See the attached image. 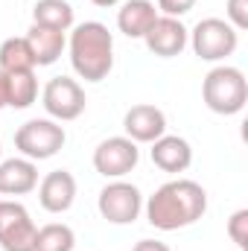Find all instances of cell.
I'll list each match as a JSON object with an SVG mask.
<instances>
[{
    "instance_id": "ac0fdd59",
    "label": "cell",
    "mask_w": 248,
    "mask_h": 251,
    "mask_svg": "<svg viewBox=\"0 0 248 251\" xmlns=\"http://www.w3.org/2000/svg\"><path fill=\"white\" fill-rule=\"evenodd\" d=\"M0 70H3V73L35 70V56H32V47H29L26 35H21V38H6V41L0 44Z\"/></svg>"
},
{
    "instance_id": "6da1fadb",
    "label": "cell",
    "mask_w": 248,
    "mask_h": 251,
    "mask_svg": "<svg viewBox=\"0 0 248 251\" xmlns=\"http://www.w3.org/2000/svg\"><path fill=\"white\" fill-rule=\"evenodd\" d=\"M146 219L158 231H181L207 213V190L193 178H173L143 201Z\"/></svg>"
},
{
    "instance_id": "cb8c5ba5",
    "label": "cell",
    "mask_w": 248,
    "mask_h": 251,
    "mask_svg": "<svg viewBox=\"0 0 248 251\" xmlns=\"http://www.w3.org/2000/svg\"><path fill=\"white\" fill-rule=\"evenodd\" d=\"M131 251H173V249L167 243H161V240H140V243H134Z\"/></svg>"
},
{
    "instance_id": "52a82bcc",
    "label": "cell",
    "mask_w": 248,
    "mask_h": 251,
    "mask_svg": "<svg viewBox=\"0 0 248 251\" xmlns=\"http://www.w3.org/2000/svg\"><path fill=\"white\" fill-rule=\"evenodd\" d=\"M97 207H99V216L105 222H111V225H131L140 216V210H143V193L134 187L131 181L111 178L105 187L99 190Z\"/></svg>"
},
{
    "instance_id": "5bb4252c",
    "label": "cell",
    "mask_w": 248,
    "mask_h": 251,
    "mask_svg": "<svg viewBox=\"0 0 248 251\" xmlns=\"http://www.w3.org/2000/svg\"><path fill=\"white\" fill-rule=\"evenodd\" d=\"M38 187V167L29 158L0 161V196H26Z\"/></svg>"
},
{
    "instance_id": "4fadbf2b",
    "label": "cell",
    "mask_w": 248,
    "mask_h": 251,
    "mask_svg": "<svg viewBox=\"0 0 248 251\" xmlns=\"http://www.w3.org/2000/svg\"><path fill=\"white\" fill-rule=\"evenodd\" d=\"M149 146H152L149 158H152V164L161 173L178 176V173H187L190 164H193V146L187 143L184 137H178V134H161Z\"/></svg>"
},
{
    "instance_id": "277c9868",
    "label": "cell",
    "mask_w": 248,
    "mask_h": 251,
    "mask_svg": "<svg viewBox=\"0 0 248 251\" xmlns=\"http://www.w3.org/2000/svg\"><path fill=\"white\" fill-rule=\"evenodd\" d=\"M187 44L201 62H225L228 56H234L240 44V32L225 18H201L190 29Z\"/></svg>"
},
{
    "instance_id": "8992f818",
    "label": "cell",
    "mask_w": 248,
    "mask_h": 251,
    "mask_svg": "<svg viewBox=\"0 0 248 251\" xmlns=\"http://www.w3.org/2000/svg\"><path fill=\"white\" fill-rule=\"evenodd\" d=\"M41 105L47 111L50 120L56 123H70L76 117L85 114V105H88V97H85V88L70 79V76H53L44 91H41Z\"/></svg>"
},
{
    "instance_id": "9c48e42d",
    "label": "cell",
    "mask_w": 248,
    "mask_h": 251,
    "mask_svg": "<svg viewBox=\"0 0 248 251\" xmlns=\"http://www.w3.org/2000/svg\"><path fill=\"white\" fill-rule=\"evenodd\" d=\"M137 161H140V149L125 134L105 137L94 149V170L105 178H125L137 167Z\"/></svg>"
},
{
    "instance_id": "d6986e66",
    "label": "cell",
    "mask_w": 248,
    "mask_h": 251,
    "mask_svg": "<svg viewBox=\"0 0 248 251\" xmlns=\"http://www.w3.org/2000/svg\"><path fill=\"white\" fill-rule=\"evenodd\" d=\"M9 76V108H29L38 100V79L35 70H21V73H6Z\"/></svg>"
},
{
    "instance_id": "484cf974",
    "label": "cell",
    "mask_w": 248,
    "mask_h": 251,
    "mask_svg": "<svg viewBox=\"0 0 248 251\" xmlns=\"http://www.w3.org/2000/svg\"><path fill=\"white\" fill-rule=\"evenodd\" d=\"M94 6H102V9H108V6H120L123 0H91Z\"/></svg>"
},
{
    "instance_id": "ba28073f",
    "label": "cell",
    "mask_w": 248,
    "mask_h": 251,
    "mask_svg": "<svg viewBox=\"0 0 248 251\" xmlns=\"http://www.w3.org/2000/svg\"><path fill=\"white\" fill-rule=\"evenodd\" d=\"M38 225L29 210L15 199H0V249L3 251H35Z\"/></svg>"
},
{
    "instance_id": "7402d4cb",
    "label": "cell",
    "mask_w": 248,
    "mask_h": 251,
    "mask_svg": "<svg viewBox=\"0 0 248 251\" xmlns=\"http://www.w3.org/2000/svg\"><path fill=\"white\" fill-rule=\"evenodd\" d=\"M225 21L237 32L248 29V0H228L225 3Z\"/></svg>"
},
{
    "instance_id": "44dd1931",
    "label": "cell",
    "mask_w": 248,
    "mask_h": 251,
    "mask_svg": "<svg viewBox=\"0 0 248 251\" xmlns=\"http://www.w3.org/2000/svg\"><path fill=\"white\" fill-rule=\"evenodd\" d=\"M228 237H231V243L237 246L240 251L248 249V210H237L231 219H228Z\"/></svg>"
},
{
    "instance_id": "5b68a950",
    "label": "cell",
    "mask_w": 248,
    "mask_h": 251,
    "mask_svg": "<svg viewBox=\"0 0 248 251\" xmlns=\"http://www.w3.org/2000/svg\"><path fill=\"white\" fill-rule=\"evenodd\" d=\"M67 140V131L62 123L50 120V117H38V120H26L18 126L15 131V149L29 158V161H47L53 155H59Z\"/></svg>"
},
{
    "instance_id": "ffe728a7",
    "label": "cell",
    "mask_w": 248,
    "mask_h": 251,
    "mask_svg": "<svg viewBox=\"0 0 248 251\" xmlns=\"http://www.w3.org/2000/svg\"><path fill=\"white\" fill-rule=\"evenodd\" d=\"M73 246H76V234L64 222L41 225L35 234V251H73Z\"/></svg>"
},
{
    "instance_id": "7c38bea8",
    "label": "cell",
    "mask_w": 248,
    "mask_h": 251,
    "mask_svg": "<svg viewBox=\"0 0 248 251\" xmlns=\"http://www.w3.org/2000/svg\"><path fill=\"white\" fill-rule=\"evenodd\" d=\"M38 201L47 213H67L76 201V178L67 170H53L38 181Z\"/></svg>"
},
{
    "instance_id": "30bf717a",
    "label": "cell",
    "mask_w": 248,
    "mask_h": 251,
    "mask_svg": "<svg viewBox=\"0 0 248 251\" xmlns=\"http://www.w3.org/2000/svg\"><path fill=\"white\" fill-rule=\"evenodd\" d=\"M187 38H190V29L181 24V18L158 15V21L143 35V44L158 59H175V56H181L187 50Z\"/></svg>"
},
{
    "instance_id": "d4e9b609",
    "label": "cell",
    "mask_w": 248,
    "mask_h": 251,
    "mask_svg": "<svg viewBox=\"0 0 248 251\" xmlns=\"http://www.w3.org/2000/svg\"><path fill=\"white\" fill-rule=\"evenodd\" d=\"M0 108H9V76L0 70Z\"/></svg>"
},
{
    "instance_id": "7a4b0ae2",
    "label": "cell",
    "mask_w": 248,
    "mask_h": 251,
    "mask_svg": "<svg viewBox=\"0 0 248 251\" xmlns=\"http://www.w3.org/2000/svg\"><path fill=\"white\" fill-rule=\"evenodd\" d=\"M70 67L85 82H102L114 70V35L99 21H85L70 29L67 38Z\"/></svg>"
},
{
    "instance_id": "603a6c76",
    "label": "cell",
    "mask_w": 248,
    "mask_h": 251,
    "mask_svg": "<svg viewBox=\"0 0 248 251\" xmlns=\"http://www.w3.org/2000/svg\"><path fill=\"white\" fill-rule=\"evenodd\" d=\"M196 3H198V0H158V15H167V18H184Z\"/></svg>"
},
{
    "instance_id": "8fae6325",
    "label": "cell",
    "mask_w": 248,
    "mask_h": 251,
    "mask_svg": "<svg viewBox=\"0 0 248 251\" xmlns=\"http://www.w3.org/2000/svg\"><path fill=\"white\" fill-rule=\"evenodd\" d=\"M123 131L134 143H152L167 134V114L152 102H137L123 114Z\"/></svg>"
},
{
    "instance_id": "4316f807",
    "label": "cell",
    "mask_w": 248,
    "mask_h": 251,
    "mask_svg": "<svg viewBox=\"0 0 248 251\" xmlns=\"http://www.w3.org/2000/svg\"><path fill=\"white\" fill-rule=\"evenodd\" d=\"M0 155H3V146H0Z\"/></svg>"
},
{
    "instance_id": "e0dca14e",
    "label": "cell",
    "mask_w": 248,
    "mask_h": 251,
    "mask_svg": "<svg viewBox=\"0 0 248 251\" xmlns=\"http://www.w3.org/2000/svg\"><path fill=\"white\" fill-rule=\"evenodd\" d=\"M73 21H76L73 18V6L67 0H35V6H32V24L35 26L70 32Z\"/></svg>"
},
{
    "instance_id": "3957f363",
    "label": "cell",
    "mask_w": 248,
    "mask_h": 251,
    "mask_svg": "<svg viewBox=\"0 0 248 251\" xmlns=\"http://www.w3.org/2000/svg\"><path fill=\"white\" fill-rule=\"evenodd\" d=\"M201 100L213 114L234 117L248 102V79L234 64H216L201 79Z\"/></svg>"
},
{
    "instance_id": "9a60e30c",
    "label": "cell",
    "mask_w": 248,
    "mask_h": 251,
    "mask_svg": "<svg viewBox=\"0 0 248 251\" xmlns=\"http://www.w3.org/2000/svg\"><path fill=\"white\" fill-rule=\"evenodd\" d=\"M158 21V6L152 0H123L117 9V29L125 38H140Z\"/></svg>"
},
{
    "instance_id": "2e32d148",
    "label": "cell",
    "mask_w": 248,
    "mask_h": 251,
    "mask_svg": "<svg viewBox=\"0 0 248 251\" xmlns=\"http://www.w3.org/2000/svg\"><path fill=\"white\" fill-rule=\"evenodd\" d=\"M26 41L32 47V56H35V67H50L62 59V53L67 50V32L59 29H47V26H29L26 32Z\"/></svg>"
}]
</instances>
